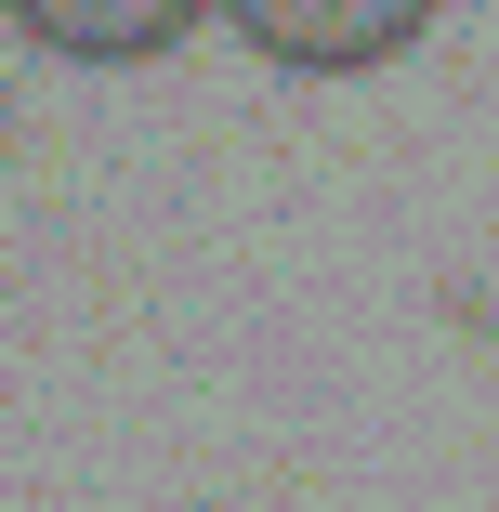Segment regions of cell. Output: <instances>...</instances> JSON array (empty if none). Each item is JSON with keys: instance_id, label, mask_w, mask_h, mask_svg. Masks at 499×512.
Segmentation results:
<instances>
[{"instance_id": "obj_1", "label": "cell", "mask_w": 499, "mask_h": 512, "mask_svg": "<svg viewBox=\"0 0 499 512\" xmlns=\"http://www.w3.org/2000/svg\"><path fill=\"white\" fill-rule=\"evenodd\" d=\"M224 27L289 79H355V66L408 53L434 27V0H224Z\"/></svg>"}, {"instance_id": "obj_2", "label": "cell", "mask_w": 499, "mask_h": 512, "mask_svg": "<svg viewBox=\"0 0 499 512\" xmlns=\"http://www.w3.org/2000/svg\"><path fill=\"white\" fill-rule=\"evenodd\" d=\"M40 53H66V66H145V53H171L197 14H224V0H0Z\"/></svg>"}, {"instance_id": "obj_3", "label": "cell", "mask_w": 499, "mask_h": 512, "mask_svg": "<svg viewBox=\"0 0 499 512\" xmlns=\"http://www.w3.org/2000/svg\"><path fill=\"white\" fill-rule=\"evenodd\" d=\"M0 171H14V132H0Z\"/></svg>"}]
</instances>
